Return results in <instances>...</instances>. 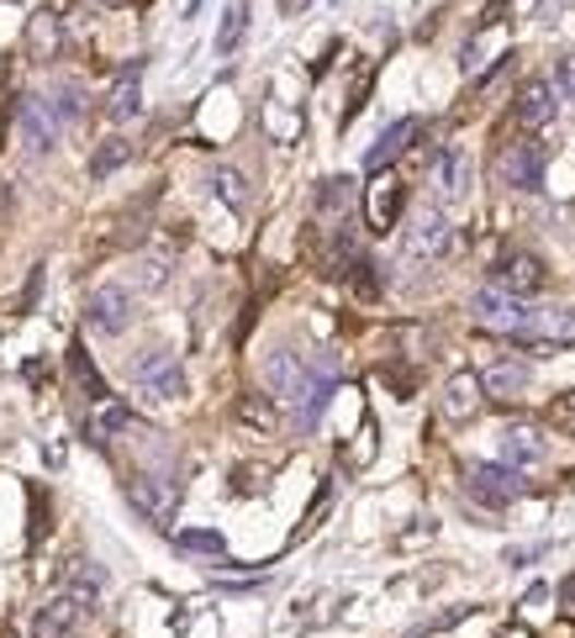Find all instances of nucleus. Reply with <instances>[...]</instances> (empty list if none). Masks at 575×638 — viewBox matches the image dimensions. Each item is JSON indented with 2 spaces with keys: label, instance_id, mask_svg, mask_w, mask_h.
<instances>
[{
  "label": "nucleus",
  "instance_id": "nucleus-29",
  "mask_svg": "<svg viewBox=\"0 0 575 638\" xmlns=\"http://www.w3.org/2000/svg\"><path fill=\"white\" fill-rule=\"evenodd\" d=\"M549 427H560V433H565V438H575V391H565V395H554V401H549Z\"/></svg>",
  "mask_w": 575,
  "mask_h": 638
},
{
  "label": "nucleus",
  "instance_id": "nucleus-27",
  "mask_svg": "<svg viewBox=\"0 0 575 638\" xmlns=\"http://www.w3.org/2000/svg\"><path fill=\"white\" fill-rule=\"evenodd\" d=\"M175 544H180L185 554H212V559H222V554H227V539H222V533H207V528H185Z\"/></svg>",
  "mask_w": 575,
  "mask_h": 638
},
{
  "label": "nucleus",
  "instance_id": "nucleus-35",
  "mask_svg": "<svg viewBox=\"0 0 575 638\" xmlns=\"http://www.w3.org/2000/svg\"><path fill=\"white\" fill-rule=\"evenodd\" d=\"M496 638H533V634H528V628H502Z\"/></svg>",
  "mask_w": 575,
  "mask_h": 638
},
{
  "label": "nucleus",
  "instance_id": "nucleus-19",
  "mask_svg": "<svg viewBox=\"0 0 575 638\" xmlns=\"http://www.w3.org/2000/svg\"><path fill=\"white\" fill-rule=\"evenodd\" d=\"M418 117H401V122H391L386 127V132H380V143H375V149L364 153V169H369V175H380V169H391V158L401 149H407V143H412V138H418Z\"/></svg>",
  "mask_w": 575,
  "mask_h": 638
},
{
  "label": "nucleus",
  "instance_id": "nucleus-22",
  "mask_svg": "<svg viewBox=\"0 0 575 638\" xmlns=\"http://www.w3.org/2000/svg\"><path fill=\"white\" fill-rule=\"evenodd\" d=\"M106 111H112V122H132L138 111H143V80H138V63L121 74L117 85H112V101H106Z\"/></svg>",
  "mask_w": 575,
  "mask_h": 638
},
{
  "label": "nucleus",
  "instance_id": "nucleus-37",
  "mask_svg": "<svg viewBox=\"0 0 575 638\" xmlns=\"http://www.w3.org/2000/svg\"><path fill=\"white\" fill-rule=\"evenodd\" d=\"M0 638H11V634H0Z\"/></svg>",
  "mask_w": 575,
  "mask_h": 638
},
{
  "label": "nucleus",
  "instance_id": "nucleus-23",
  "mask_svg": "<svg viewBox=\"0 0 575 638\" xmlns=\"http://www.w3.org/2000/svg\"><path fill=\"white\" fill-rule=\"evenodd\" d=\"M349 206H354V180L333 175V180L317 185V216H322V222H338Z\"/></svg>",
  "mask_w": 575,
  "mask_h": 638
},
{
  "label": "nucleus",
  "instance_id": "nucleus-7",
  "mask_svg": "<svg viewBox=\"0 0 575 638\" xmlns=\"http://www.w3.org/2000/svg\"><path fill=\"white\" fill-rule=\"evenodd\" d=\"M85 617H91V607H85L74 591H59V596H48V602L37 607V617H32V638H80Z\"/></svg>",
  "mask_w": 575,
  "mask_h": 638
},
{
  "label": "nucleus",
  "instance_id": "nucleus-30",
  "mask_svg": "<svg viewBox=\"0 0 575 638\" xmlns=\"http://www.w3.org/2000/svg\"><path fill=\"white\" fill-rule=\"evenodd\" d=\"M48 101L59 106L63 127H69V122H80V117H85V91H80V85H63V91H54V95H48Z\"/></svg>",
  "mask_w": 575,
  "mask_h": 638
},
{
  "label": "nucleus",
  "instance_id": "nucleus-3",
  "mask_svg": "<svg viewBox=\"0 0 575 638\" xmlns=\"http://www.w3.org/2000/svg\"><path fill=\"white\" fill-rule=\"evenodd\" d=\"M470 317H476L481 328H491V333L523 338V333H528V317H533V306H523V296H507V291L485 285V291H476V302H470Z\"/></svg>",
  "mask_w": 575,
  "mask_h": 638
},
{
  "label": "nucleus",
  "instance_id": "nucleus-14",
  "mask_svg": "<svg viewBox=\"0 0 575 638\" xmlns=\"http://www.w3.org/2000/svg\"><path fill=\"white\" fill-rule=\"evenodd\" d=\"M554 111H560V91L549 85V80H528L523 91H517V106H513V117L523 132H539V127L554 122Z\"/></svg>",
  "mask_w": 575,
  "mask_h": 638
},
{
  "label": "nucleus",
  "instance_id": "nucleus-20",
  "mask_svg": "<svg viewBox=\"0 0 575 638\" xmlns=\"http://www.w3.org/2000/svg\"><path fill=\"white\" fill-rule=\"evenodd\" d=\"M238 423L248 427V433H265L270 438L274 427H280V406H274L270 391H243L238 395Z\"/></svg>",
  "mask_w": 575,
  "mask_h": 638
},
{
  "label": "nucleus",
  "instance_id": "nucleus-18",
  "mask_svg": "<svg viewBox=\"0 0 575 638\" xmlns=\"http://www.w3.org/2000/svg\"><path fill=\"white\" fill-rule=\"evenodd\" d=\"M132 427V412H127V401L117 395H106V401H91V412H85V438L91 444H112L117 433Z\"/></svg>",
  "mask_w": 575,
  "mask_h": 638
},
{
  "label": "nucleus",
  "instance_id": "nucleus-1",
  "mask_svg": "<svg viewBox=\"0 0 575 638\" xmlns=\"http://www.w3.org/2000/svg\"><path fill=\"white\" fill-rule=\"evenodd\" d=\"M265 386H270L274 401H291L302 412L322 386H333V369H312L296 348H274L270 359H265Z\"/></svg>",
  "mask_w": 575,
  "mask_h": 638
},
{
  "label": "nucleus",
  "instance_id": "nucleus-11",
  "mask_svg": "<svg viewBox=\"0 0 575 638\" xmlns=\"http://www.w3.org/2000/svg\"><path fill=\"white\" fill-rule=\"evenodd\" d=\"M401 206H407V185L396 180L391 169H380L369 190H364V222H369V233H391L396 222H401Z\"/></svg>",
  "mask_w": 575,
  "mask_h": 638
},
{
  "label": "nucleus",
  "instance_id": "nucleus-13",
  "mask_svg": "<svg viewBox=\"0 0 575 638\" xmlns=\"http://www.w3.org/2000/svg\"><path fill=\"white\" fill-rule=\"evenodd\" d=\"M544 280H549V270L533 253H507V259L491 270V285L507 291V296H533V291H544Z\"/></svg>",
  "mask_w": 575,
  "mask_h": 638
},
{
  "label": "nucleus",
  "instance_id": "nucleus-31",
  "mask_svg": "<svg viewBox=\"0 0 575 638\" xmlns=\"http://www.w3.org/2000/svg\"><path fill=\"white\" fill-rule=\"evenodd\" d=\"M554 91L575 101V59H560V69H554Z\"/></svg>",
  "mask_w": 575,
  "mask_h": 638
},
{
  "label": "nucleus",
  "instance_id": "nucleus-16",
  "mask_svg": "<svg viewBox=\"0 0 575 638\" xmlns=\"http://www.w3.org/2000/svg\"><path fill=\"white\" fill-rule=\"evenodd\" d=\"M485 401V386L476 369H459V375H449V386H444V417L449 423H470L476 412H481Z\"/></svg>",
  "mask_w": 575,
  "mask_h": 638
},
{
  "label": "nucleus",
  "instance_id": "nucleus-15",
  "mask_svg": "<svg viewBox=\"0 0 575 638\" xmlns=\"http://www.w3.org/2000/svg\"><path fill=\"white\" fill-rule=\"evenodd\" d=\"M470 175H476V158L470 149H444L438 153V164H433V196L438 201H459L465 190H470Z\"/></svg>",
  "mask_w": 575,
  "mask_h": 638
},
{
  "label": "nucleus",
  "instance_id": "nucleus-24",
  "mask_svg": "<svg viewBox=\"0 0 575 638\" xmlns=\"http://www.w3.org/2000/svg\"><path fill=\"white\" fill-rule=\"evenodd\" d=\"M243 32H248V0H233V5L222 11V22H216V54H222V59L238 54Z\"/></svg>",
  "mask_w": 575,
  "mask_h": 638
},
{
  "label": "nucleus",
  "instance_id": "nucleus-9",
  "mask_svg": "<svg viewBox=\"0 0 575 638\" xmlns=\"http://www.w3.org/2000/svg\"><path fill=\"white\" fill-rule=\"evenodd\" d=\"M127 501L138 507V517H149L153 528H164L180 507V486L169 475H138V481H127Z\"/></svg>",
  "mask_w": 575,
  "mask_h": 638
},
{
  "label": "nucleus",
  "instance_id": "nucleus-36",
  "mask_svg": "<svg viewBox=\"0 0 575 638\" xmlns=\"http://www.w3.org/2000/svg\"><path fill=\"white\" fill-rule=\"evenodd\" d=\"M539 5H544V16H554V5H560V0H539Z\"/></svg>",
  "mask_w": 575,
  "mask_h": 638
},
{
  "label": "nucleus",
  "instance_id": "nucleus-4",
  "mask_svg": "<svg viewBox=\"0 0 575 638\" xmlns=\"http://www.w3.org/2000/svg\"><path fill=\"white\" fill-rule=\"evenodd\" d=\"M16 132H22V143H27L32 153H48L63 132L59 106H54L48 95H27V101L16 106Z\"/></svg>",
  "mask_w": 575,
  "mask_h": 638
},
{
  "label": "nucleus",
  "instance_id": "nucleus-10",
  "mask_svg": "<svg viewBox=\"0 0 575 638\" xmlns=\"http://www.w3.org/2000/svg\"><path fill=\"white\" fill-rule=\"evenodd\" d=\"M528 348L533 354H554V348H571L575 343V306H533L528 317Z\"/></svg>",
  "mask_w": 575,
  "mask_h": 638
},
{
  "label": "nucleus",
  "instance_id": "nucleus-17",
  "mask_svg": "<svg viewBox=\"0 0 575 638\" xmlns=\"http://www.w3.org/2000/svg\"><path fill=\"white\" fill-rule=\"evenodd\" d=\"M528 380H533V369L523 365V359H491L481 369L485 395H496V401H517V395L528 391Z\"/></svg>",
  "mask_w": 575,
  "mask_h": 638
},
{
  "label": "nucleus",
  "instance_id": "nucleus-28",
  "mask_svg": "<svg viewBox=\"0 0 575 638\" xmlns=\"http://www.w3.org/2000/svg\"><path fill=\"white\" fill-rule=\"evenodd\" d=\"M212 190L227 201V206H243V201H248V180H243L238 169H227V164H222V169H212Z\"/></svg>",
  "mask_w": 575,
  "mask_h": 638
},
{
  "label": "nucleus",
  "instance_id": "nucleus-5",
  "mask_svg": "<svg viewBox=\"0 0 575 638\" xmlns=\"http://www.w3.org/2000/svg\"><path fill=\"white\" fill-rule=\"evenodd\" d=\"M465 491L485 501V507H513L517 496H523V475H517L513 464H470L465 470Z\"/></svg>",
  "mask_w": 575,
  "mask_h": 638
},
{
  "label": "nucleus",
  "instance_id": "nucleus-32",
  "mask_svg": "<svg viewBox=\"0 0 575 638\" xmlns=\"http://www.w3.org/2000/svg\"><path fill=\"white\" fill-rule=\"evenodd\" d=\"M544 554V544H528V548H507V565H533Z\"/></svg>",
  "mask_w": 575,
  "mask_h": 638
},
{
  "label": "nucleus",
  "instance_id": "nucleus-25",
  "mask_svg": "<svg viewBox=\"0 0 575 638\" xmlns=\"http://www.w3.org/2000/svg\"><path fill=\"white\" fill-rule=\"evenodd\" d=\"M127 158H132V143H127V138H101V149L91 153V180H106V175H117Z\"/></svg>",
  "mask_w": 575,
  "mask_h": 638
},
{
  "label": "nucleus",
  "instance_id": "nucleus-12",
  "mask_svg": "<svg viewBox=\"0 0 575 638\" xmlns=\"http://www.w3.org/2000/svg\"><path fill=\"white\" fill-rule=\"evenodd\" d=\"M544 143L539 138H523V143H513L507 149V158H502V180L513 185V190H539L544 185Z\"/></svg>",
  "mask_w": 575,
  "mask_h": 638
},
{
  "label": "nucleus",
  "instance_id": "nucleus-21",
  "mask_svg": "<svg viewBox=\"0 0 575 638\" xmlns=\"http://www.w3.org/2000/svg\"><path fill=\"white\" fill-rule=\"evenodd\" d=\"M502 454H507L513 470H528V464H539V459L549 454V444L533 427H507V433H502Z\"/></svg>",
  "mask_w": 575,
  "mask_h": 638
},
{
  "label": "nucleus",
  "instance_id": "nucleus-2",
  "mask_svg": "<svg viewBox=\"0 0 575 638\" xmlns=\"http://www.w3.org/2000/svg\"><path fill=\"white\" fill-rule=\"evenodd\" d=\"M132 380H138V391L149 395V401H180L185 395V369L169 348L138 354V359H132Z\"/></svg>",
  "mask_w": 575,
  "mask_h": 638
},
{
  "label": "nucleus",
  "instance_id": "nucleus-34",
  "mask_svg": "<svg viewBox=\"0 0 575 638\" xmlns=\"http://www.w3.org/2000/svg\"><path fill=\"white\" fill-rule=\"evenodd\" d=\"M560 596H565V607H571V612H575V576H571V580H565V586H560Z\"/></svg>",
  "mask_w": 575,
  "mask_h": 638
},
{
  "label": "nucleus",
  "instance_id": "nucleus-26",
  "mask_svg": "<svg viewBox=\"0 0 575 638\" xmlns=\"http://www.w3.org/2000/svg\"><path fill=\"white\" fill-rule=\"evenodd\" d=\"M69 375H74V380H80V391L91 395V401H106V380H101V369L91 365V359H85V348H69Z\"/></svg>",
  "mask_w": 575,
  "mask_h": 638
},
{
  "label": "nucleus",
  "instance_id": "nucleus-33",
  "mask_svg": "<svg viewBox=\"0 0 575 638\" xmlns=\"http://www.w3.org/2000/svg\"><path fill=\"white\" fill-rule=\"evenodd\" d=\"M296 11H306V0H280V16H296Z\"/></svg>",
  "mask_w": 575,
  "mask_h": 638
},
{
  "label": "nucleus",
  "instance_id": "nucleus-6",
  "mask_svg": "<svg viewBox=\"0 0 575 638\" xmlns=\"http://www.w3.org/2000/svg\"><path fill=\"white\" fill-rule=\"evenodd\" d=\"M449 216L438 212H423V216H412V227H407V238H401V253L412 259V264H433V259H444L449 253Z\"/></svg>",
  "mask_w": 575,
  "mask_h": 638
},
{
  "label": "nucleus",
  "instance_id": "nucleus-8",
  "mask_svg": "<svg viewBox=\"0 0 575 638\" xmlns=\"http://www.w3.org/2000/svg\"><path fill=\"white\" fill-rule=\"evenodd\" d=\"M132 317H138V296L127 285H95L91 302H85V322L95 333H121Z\"/></svg>",
  "mask_w": 575,
  "mask_h": 638
}]
</instances>
